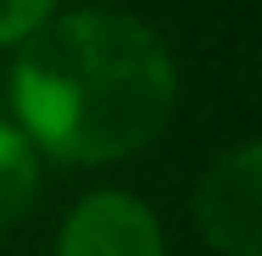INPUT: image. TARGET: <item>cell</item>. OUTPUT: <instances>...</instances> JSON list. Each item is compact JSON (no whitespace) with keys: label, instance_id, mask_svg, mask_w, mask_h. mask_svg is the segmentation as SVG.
<instances>
[{"label":"cell","instance_id":"cell-1","mask_svg":"<svg viewBox=\"0 0 262 256\" xmlns=\"http://www.w3.org/2000/svg\"><path fill=\"white\" fill-rule=\"evenodd\" d=\"M11 106L34 151L78 167H101L151 145L173 106V56L140 17L123 11H61L45 17L11 61Z\"/></svg>","mask_w":262,"mask_h":256},{"label":"cell","instance_id":"cell-2","mask_svg":"<svg viewBox=\"0 0 262 256\" xmlns=\"http://www.w3.org/2000/svg\"><path fill=\"white\" fill-rule=\"evenodd\" d=\"M195 223L217 256H262V151L251 139L212 161L195 195Z\"/></svg>","mask_w":262,"mask_h":256},{"label":"cell","instance_id":"cell-3","mask_svg":"<svg viewBox=\"0 0 262 256\" xmlns=\"http://www.w3.org/2000/svg\"><path fill=\"white\" fill-rule=\"evenodd\" d=\"M56 256H167L157 212L128 190H95L67 212Z\"/></svg>","mask_w":262,"mask_h":256},{"label":"cell","instance_id":"cell-4","mask_svg":"<svg viewBox=\"0 0 262 256\" xmlns=\"http://www.w3.org/2000/svg\"><path fill=\"white\" fill-rule=\"evenodd\" d=\"M39 201V151L23 128L0 123V228H11Z\"/></svg>","mask_w":262,"mask_h":256},{"label":"cell","instance_id":"cell-5","mask_svg":"<svg viewBox=\"0 0 262 256\" xmlns=\"http://www.w3.org/2000/svg\"><path fill=\"white\" fill-rule=\"evenodd\" d=\"M51 11H56V0H0V45L28 39Z\"/></svg>","mask_w":262,"mask_h":256}]
</instances>
